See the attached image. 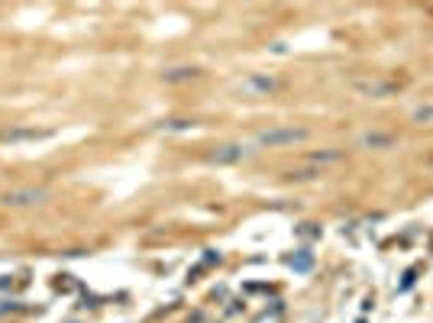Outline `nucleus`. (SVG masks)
Listing matches in <instances>:
<instances>
[{
	"label": "nucleus",
	"mask_w": 433,
	"mask_h": 323,
	"mask_svg": "<svg viewBox=\"0 0 433 323\" xmlns=\"http://www.w3.org/2000/svg\"><path fill=\"white\" fill-rule=\"evenodd\" d=\"M307 129L301 126H272V129H262L259 133V146H294V142H304L307 139Z\"/></svg>",
	"instance_id": "f257e3e1"
},
{
	"label": "nucleus",
	"mask_w": 433,
	"mask_h": 323,
	"mask_svg": "<svg viewBox=\"0 0 433 323\" xmlns=\"http://www.w3.org/2000/svg\"><path fill=\"white\" fill-rule=\"evenodd\" d=\"M3 201L6 204H32V201H42V191H13Z\"/></svg>",
	"instance_id": "423d86ee"
},
{
	"label": "nucleus",
	"mask_w": 433,
	"mask_h": 323,
	"mask_svg": "<svg viewBox=\"0 0 433 323\" xmlns=\"http://www.w3.org/2000/svg\"><path fill=\"white\" fill-rule=\"evenodd\" d=\"M278 87V81L272 78V74H249V78L243 81V91L246 94H269Z\"/></svg>",
	"instance_id": "20e7f679"
},
{
	"label": "nucleus",
	"mask_w": 433,
	"mask_h": 323,
	"mask_svg": "<svg viewBox=\"0 0 433 323\" xmlns=\"http://www.w3.org/2000/svg\"><path fill=\"white\" fill-rule=\"evenodd\" d=\"M49 133H39V129H19V133H6V142H16V139H45Z\"/></svg>",
	"instance_id": "0eeeda50"
},
{
	"label": "nucleus",
	"mask_w": 433,
	"mask_h": 323,
	"mask_svg": "<svg viewBox=\"0 0 433 323\" xmlns=\"http://www.w3.org/2000/svg\"><path fill=\"white\" fill-rule=\"evenodd\" d=\"M246 155H249V149H246L243 142H226L217 152H210V162L214 165H236V162H243Z\"/></svg>",
	"instance_id": "f03ea898"
},
{
	"label": "nucleus",
	"mask_w": 433,
	"mask_h": 323,
	"mask_svg": "<svg viewBox=\"0 0 433 323\" xmlns=\"http://www.w3.org/2000/svg\"><path fill=\"white\" fill-rule=\"evenodd\" d=\"M411 116H414V123H433V104H427V107H417Z\"/></svg>",
	"instance_id": "9d476101"
},
{
	"label": "nucleus",
	"mask_w": 433,
	"mask_h": 323,
	"mask_svg": "<svg viewBox=\"0 0 433 323\" xmlns=\"http://www.w3.org/2000/svg\"><path fill=\"white\" fill-rule=\"evenodd\" d=\"M353 91L362 94V97H391V94H395V87L372 78V81H353Z\"/></svg>",
	"instance_id": "7ed1b4c3"
},
{
	"label": "nucleus",
	"mask_w": 433,
	"mask_h": 323,
	"mask_svg": "<svg viewBox=\"0 0 433 323\" xmlns=\"http://www.w3.org/2000/svg\"><path fill=\"white\" fill-rule=\"evenodd\" d=\"M291 265H294V269H298V272H304V269H311V252H301V256H298V259H291Z\"/></svg>",
	"instance_id": "9b49d317"
},
{
	"label": "nucleus",
	"mask_w": 433,
	"mask_h": 323,
	"mask_svg": "<svg viewBox=\"0 0 433 323\" xmlns=\"http://www.w3.org/2000/svg\"><path fill=\"white\" fill-rule=\"evenodd\" d=\"M197 68H175V71H165V81H184V78H194Z\"/></svg>",
	"instance_id": "6e6552de"
},
{
	"label": "nucleus",
	"mask_w": 433,
	"mask_h": 323,
	"mask_svg": "<svg viewBox=\"0 0 433 323\" xmlns=\"http://www.w3.org/2000/svg\"><path fill=\"white\" fill-rule=\"evenodd\" d=\"M194 126V120H168L162 123V129H168V133H181V129H191Z\"/></svg>",
	"instance_id": "1a4fd4ad"
},
{
	"label": "nucleus",
	"mask_w": 433,
	"mask_h": 323,
	"mask_svg": "<svg viewBox=\"0 0 433 323\" xmlns=\"http://www.w3.org/2000/svg\"><path fill=\"white\" fill-rule=\"evenodd\" d=\"M311 162H317V165H324V162H340V152H317V155H311Z\"/></svg>",
	"instance_id": "f8f14e48"
},
{
	"label": "nucleus",
	"mask_w": 433,
	"mask_h": 323,
	"mask_svg": "<svg viewBox=\"0 0 433 323\" xmlns=\"http://www.w3.org/2000/svg\"><path fill=\"white\" fill-rule=\"evenodd\" d=\"M362 146H369V149H388V146H395V136H388V133H362Z\"/></svg>",
	"instance_id": "39448f33"
}]
</instances>
